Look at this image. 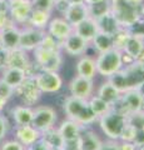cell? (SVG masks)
<instances>
[{"label": "cell", "instance_id": "obj_45", "mask_svg": "<svg viewBox=\"0 0 144 150\" xmlns=\"http://www.w3.org/2000/svg\"><path fill=\"white\" fill-rule=\"evenodd\" d=\"M63 149H64V150H80V149H79L78 139L64 142V144H63Z\"/></svg>", "mask_w": 144, "mask_h": 150}, {"label": "cell", "instance_id": "obj_49", "mask_svg": "<svg viewBox=\"0 0 144 150\" xmlns=\"http://www.w3.org/2000/svg\"><path fill=\"white\" fill-rule=\"evenodd\" d=\"M128 3H131L132 5H134V6H138V8H140V5L143 4V1L144 0H127Z\"/></svg>", "mask_w": 144, "mask_h": 150}, {"label": "cell", "instance_id": "obj_44", "mask_svg": "<svg viewBox=\"0 0 144 150\" xmlns=\"http://www.w3.org/2000/svg\"><path fill=\"white\" fill-rule=\"evenodd\" d=\"M133 143L135 144V146L144 145V129H137V133H135V137H134Z\"/></svg>", "mask_w": 144, "mask_h": 150}, {"label": "cell", "instance_id": "obj_14", "mask_svg": "<svg viewBox=\"0 0 144 150\" xmlns=\"http://www.w3.org/2000/svg\"><path fill=\"white\" fill-rule=\"evenodd\" d=\"M94 84L92 79L83 78V76H74L70 83H69V93L72 96L79 98V99H85L88 100L93 94Z\"/></svg>", "mask_w": 144, "mask_h": 150}, {"label": "cell", "instance_id": "obj_43", "mask_svg": "<svg viewBox=\"0 0 144 150\" xmlns=\"http://www.w3.org/2000/svg\"><path fill=\"white\" fill-rule=\"evenodd\" d=\"M25 150H49V148L43 143V140L39 139L34 144L29 145V146H25Z\"/></svg>", "mask_w": 144, "mask_h": 150}, {"label": "cell", "instance_id": "obj_8", "mask_svg": "<svg viewBox=\"0 0 144 150\" xmlns=\"http://www.w3.org/2000/svg\"><path fill=\"white\" fill-rule=\"evenodd\" d=\"M142 106H143V96L137 89H132V90H127L122 93L119 99L114 104H111V108H114V109L122 111L127 115L135 111H140Z\"/></svg>", "mask_w": 144, "mask_h": 150}, {"label": "cell", "instance_id": "obj_10", "mask_svg": "<svg viewBox=\"0 0 144 150\" xmlns=\"http://www.w3.org/2000/svg\"><path fill=\"white\" fill-rule=\"evenodd\" d=\"M34 79L43 94L58 93L63 86V80L57 71H36Z\"/></svg>", "mask_w": 144, "mask_h": 150}, {"label": "cell", "instance_id": "obj_54", "mask_svg": "<svg viewBox=\"0 0 144 150\" xmlns=\"http://www.w3.org/2000/svg\"><path fill=\"white\" fill-rule=\"evenodd\" d=\"M55 1H60V0H54V3H55Z\"/></svg>", "mask_w": 144, "mask_h": 150}, {"label": "cell", "instance_id": "obj_9", "mask_svg": "<svg viewBox=\"0 0 144 150\" xmlns=\"http://www.w3.org/2000/svg\"><path fill=\"white\" fill-rule=\"evenodd\" d=\"M57 119L58 116L54 108L49 105H40L33 108V119H31L30 125L41 133V131L53 128L54 124L57 123Z\"/></svg>", "mask_w": 144, "mask_h": 150}, {"label": "cell", "instance_id": "obj_15", "mask_svg": "<svg viewBox=\"0 0 144 150\" xmlns=\"http://www.w3.org/2000/svg\"><path fill=\"white\" fill-rule=\"evenodd\" d=\"M88 46H89V43L79 36L77 33H74V30L70 35H68L62 41V50H64L70 56L83 55L88 50Z\"/></svg>", "mask_w": 144, "mask_h": 150}, {"label": "cell", "instance_id": "obj_35", "mask_svg": "<svg viewBox=\"0 0 144 150\" xmlns=\"http://www.w3.org/2000/svg\"><path fill=\"white\" fill-rule=\"evenodd\" d=\"M33 4V9H38V10H44L53 13L54 10V0H31Z\"/></svg>", "mask_w": 144, "mask_h": 150}, {"label": "cell", "instance_id": "obj_47", "mask_svg": "<svg viewBox=\"0 0 144 150\" xmlns=\"http://www.w3.org/2000/svg\"><path fill=\"white\" fill-rule=\"evenodd\" d=\"M0 14H9L8 0H0Z\"/></svg>", "mask_w": 144, "mask_h": 150}, {"label": "cell", "instance_id": "obj_23", "mask_svg": "<svg viewBox=\"0 0 144 150\" xmlns=\"http://www.w3.org/2000/svg\"><path fill=\"white\" fill-rule=\"evenodd\" d=\"M73 30L80 38H83L85 41H88V43H90L93 40V38L95 36V34L99 31L98 25L95 23V19H93L90 16H88L87 19L79 23V24L73 26Z\"/></svg>", "mask_w": 144, "mask_h": 150}, {"label": "cell", "instance_id": "obj_4", "mask_svg": "<svg viewBox=\"0 0 144 150\" xmlns=\"http://www.w3.org/2000/svg\"><path fill=\"white\" fill-rule=\"evenodd\" d=\"M36 71H59L63 64L62 50H49L38 46L33 50Z\"/></svg>", "mask_w": 144, "mask_h": 150}, {"label": "cell", "instance_id": "obj_51", "mask_svg": "<svg viewBox=\"0 0 144 150\" xmlns=\"http://www.w3.org/2000/svg\"><path fill=\"white\" fill-rule=\"evenodd\" d=\"M100 1H104V0H84V3L87 4V5H92V4L100 3Z\"/></svg>", "mask_w": 144, "mask_h": 150}, {"label": "cell", "instance_id": "obj_40", "mask_svg": "<svg viewBox=\"0 0 144 150\" xmlns=\"http://www.w3.org/2000/svg\"><path fill=\"white\" fill-rule=\"evenodd\" d=\"M14 24H15V23L13 21V19L9 14H0V30L4 29V28H6V26L14 25Z\"/></svg>", "mask_w": 144, "mask_h": 150}, {"label": "cell", "instance_id": "obj_30", "mask_svg": "<svg viewBox=\"0 0 144 150\" xmlns=\"http://www.w3.org/2000/svg\"><path fill=\"white\" fill-rule=\"evenodd\" d=\"M90 43L98 53H104V51H108L114 48V38L105 34V33L98 31Z\"/></svg>", "mask_w": 144, "mask_h": 150}, {"label": "cell", "instance_id": "obj_50", "mask_svg": "<svg viewBox=\"0 0 144 150\" xmlns=\"http://www.w3.org/2000/svg\"><path fill=\"white\" fill-rule=\"evenodd\" d=\"M137 90H138L139 93H140V95L144 98V81H143L142 84H139L138 88H137Z\"/></svg>", "mask_w": 144, "mask_h": 150}, {"label": "cell", "instance_id": "obj_7", "mask_svg": "<svg viewBox=\"0 0 144 150\" xmlns=\"http://www.w3.org/2000/svg\"><path fill=\"white\" fill-rule=\"evenodd\" d=\"M41 94L43 93L40 91V89L36 85L34 75H28L24 79V81L18 88L14 89V95L19 98L24 105L31 108L35 104H38V101L41 98Z\"/></svg>", "mask_w": 144, "mask_h": 150}, {"label": "cell", "instance_id": "obj_41", "mask_svg": "<svg viewBox=\"0 0 144 150\" xmlns=\"http://www.w3.org/2000/svg\"><path fill=\"white\" fill-rule=\"evenodd\" d=\"M8 53L9 51L0 45V71L6 68V62H8Z\"/></svg>", "mask_w": 144, "mask_h": 150}, {"label": "cell", "instance_id": "obj_13", "mask_svg": "<svg viewBox=\"0 0 144 150\" xmlns=\"http://www.w3.org/2000/svg\"><path fill=\"white\" fill-rule=\"evenodd\" d=\"M6 67H13V68L23 69V70H25L28 75H34L36 73L34 63L30 60L29 55H28V51L23 50L20 48L10 50L8 53Z\"/></svg>", "mask_w": 144, "mask_h": 150}, {"label": "cell", "instance_id": "obj_38", "mask_svg": "<svg viewBox=\"0 0 144 150\" xmlns=\"http://www.w3.org/2000/svg\"><path fill=\"white\" fill-rule=\"evenodd\" d=\"M9 128H10V124H9L8 118L0 112V143L5 139L8 131H9Z\"/></svg>", "mask_w": 144, "mask_h": 150}, {"label": "cell", "instance_id": "obj_46", "mask_svg": "<svg viewBox=\"0 0 144 150\" xmlns=\"http://www.w3.org/2000/svg\"><path fill=\"white\" fill-rule=\"evenodd\" d=\"M119 144V150H137L135 144L132 142H122Z\"/></svg>", "mask_w": 144, "mask_h": 150}, {"label": "cell", "instance_id": "obj_11", "mask_svg": "<svg viewBox=\"0 0 144 150\" xmlns=\"http://www.w3.org/2000/svg\"><path fill=\"white\" fill-rule=\"evenodd\" d=\"M9 3V15L16 25H26L31 11L33 4L31 0H8Z\"/></svg>", "mask_w": 144, "mask_h": 150}, {"label": "cell", "instance_id": "obj_34", "mask_svg": "<svg viewBox=\"0 0 144 150\" xmlns=\"http://www.w3.org/2000/svg\"><path fill=\"white\" fill-rule=\"evenodd\" d=\"M128 30V33L133 36H137L139 39L144 40V19L139 18L138 20H135L132 25H129L128 28H125Z\"/></svg>", "mask_w": 144, "mask_h": 150}, {"label": "cell", "instance_id": "obj_32", "mask_svg": "<svg viewBox=\"0 0 144 150\" xmlns=\"http://www.w3.org/2000/svg\"><path fill=\"white\" fill-rule=\"evenodd\" d=\"M88 103H89V106H90L92 111L96 115V118H99V116L105 114V112L109 111L110 108H111V105L109 104V103H106L105 100H103L98 95L90 96L89 99H88Z\"/></svg>", "mask_w": 144, "mask_h": 150}, {"label": "cell", "instance_id": "obj_18", "mask_svg": "<svg viewBox=\"0 0 144 150\" xmlns=\"http://www.w3.org/2000/svg\"><path fill=\"white\" fill-rule=\"evenodd\" d=\"M40 137H41V133L38 129H35L34 126H31L30 124L16 125L15 130H14V139L18 140L24 146H29V145L34 144L35 142H38Z\"/></svg>", "mask_w": 144, "mask_h": 150}, {"label": "cell", "instance_id": "obj_33", "mask_svg": "<svg viewBox=\"0 0 144 150\" xmlns=\"http://www.w3.org/2000/svg\"><path fill=\"white\" fill-rule=\"evenodd\" d=\"M88 9H89V16L93 18V19H95V18H98L100 15H103V14L106 13L108 10H110L109 0H104V1L88 5Z\"/></svg>", "mask_w": 144, "mask_h": 150}, {"label": "cell", "instance_id": "obj_28", "mask_svg": "<svg viewBox=\"0 0 144 150\" xmlns=\"http://www.w3.org/2000/svg\"><path fill=\"white\" fill-rule=\"evenodd\" d=\"M77 74L79 76L88 78V79H92L93 80L96 74L95 60L92 59L90 56H83L77 63Z\"/></svg>", "mask_w": 144, "mask_h": 150}, {"label": "cell", "instance_id": "obj_19", "mask_svg": "<svg viewBox=\"0 0 144 150\" xmlns=\"http://www.w3.org/2000/svg\"><path fill=\"white\" fill-rule=\"evenodd\" d=\"M20 41V28L18 25H10L0 30V45L8 51L18 49Z\"/></svg>", "mask_w": 144, "mask_h": 150}, {"label": "cell", "instance_id": "obj_22", "mask_svg": "<svg viewBox=\"0 0 144 150\" xmlns=\"http://www.w3.org/2000/svg\"><path fill=\"white\" fill-rule=\"evenodd\" d=\"M78 144L80 150H99L103 142L93 130L83 128L78 137Z\"/></svg>", "mask_w": 144, "mask_h": 150}, {"label": "cell", "instance_id": "obj_2", "mask_svg": "<svg viewBox=\"0 0 144 150\" xmlns=\"http://www.w3.org/2000/svg\"><path fill=\"white\" fill-rule=\"evenodd\" d=\"M63 109L68 119L77 121L80 125H89L98 119L92 111L89 103L85 99H79L75 96H68L63 104Z\"/></svg>", "mask_w": 144, "mask_h": 150}, {"label": "cell", "instance_id": "obj_24", "mask_svg": "<svg viewBox=\"0 0 144 150\" xmlns=\"http://www.w3.org/2000/svg\"><path fill=\"white\" fill-rule=\"evenodd\" d=\"M28 76L25 70L19 69V68H13V67H6L4 70H1V80L6 83L9 86L15 89L24 81V79Z\"/></svg>", "mask_w": 144, "mask_h": 150}, {"label": "cell", "instance_id": "obj_20", "mask_svg": "<svg viewBox=\"0 0 144 150\" xmlns=\"http://www.w3.org/2000/svg\"><path fill=\"white\" fill-rule=\"evenodd\" d=\"M120 51H122L123 55L127 56L131 62L137 60L140 58L144 53V40L129 34L127 36V39H125L124 45Z\"/></svg>", "mask_w": 144, "mask_h": 150}, {"label": "cell", "instance_id": "obj_53", "mask_svg": "<svg viewBox=\"0 0 144 150\" xmlns=\"http://www.w3.org/2000/svg\"><path fill=\"white\" fill-rule=\"evenodd\" d=\"M69 3H84V0H68Z\"/></svg>", "mask_w": 144, "mask_h": 150}, {"label": "cell", "instance_id": "obj_48", "mask_svg": "<svg viewBox=\"0 0 144 150\" xmlns=\"http://www.w3.org/2000/svg\"><path fill=\"white\" fill-rule=\"evenodd\" d=\"M8 104V99H5V98L0 96V112H3V110L5 109V106Z\"/></svg>", "mask_w": 144, "mask_h": 150}, {"label": "cell", "instance_id": "obj_42", "mask_svg": "<svg viewBox=\"0 0 144 150\" xmlns=\"http://www.w3.org/2000/svg\"><path fill=\"white\" fill-rule=\"evenodd\" d=\"M99 150H119V144L115 140H108L101 144Z\"/></svg>", "mask_w": 144, "mask_h": 150}, {"label": "cell", "instance_id": "obj_27", "mask_svg": "<svg viewBox=\"0 0 144 150\" xmlns=\"http://www.w3.org/2000/svg\"><path fill=\"white\" fill-rule=\"evenodd\" d=\"M52 19V13L44 11V10H38V9H33L29 19H28L26 25L33 26L35 29H41L45 30L48 26V23Z\"/></svg>", "mask_w": 144, "mask_h": 150}, {"label": "cell", "instance_id": "obj_26", "mask_svg": "<svg viewBox=\"0 0 144 150\" xmlns=\"http://www.w3.org/2000/svg\"><path fill=\"white\" fill-rule=\"evenodd\" d=\"M82 129H83V125L78 124L77 121H74V120L68 119V120L62 121V124H60V126L58 128V131H59V134L62 135L64 142H68V140L78 139Z\"/></svg>", "mask_w": 144, "mask_h": 150}, {"label": "cell", "instance_id": "obj_39", "mask_svg": "<svg viewBox=\"0 0 144 150\" xmlns=\"http://www.w3.org/2000/svg\"><path fill=\"white\" fill-rule=\"evenodd\" d=\"M14 95V89L11 86H9L6 83H4L1 79H0V96L5 98V99H10Z\"/></svg>", "mask_w": 144, "mask_h": 150}, {"label": "cell", "instance_id": "obj_37", "mask_svg": "<svg viewBox=\"0 0 144 150\" xmlns=\"http://www.w3.org/2000/svg\"><path fill=\"white\" fill-rule=\"evenodd\" d=\"M135 133H137V129L134 128L133 125H131L129 123H127L125 128H124L123 131H122V135H120L119 140H122V142H132V143H133L134 137H135Z\"/></svg>", "mask_w": 144, "mask_h": 150}, {"label": "cell", "instance_id": "obj_6", "mask_svg": "<svg viewBox=\"0 0 144 150\" xmlns=\"http://www.w3.org/2000/svg\"><path fill=\"white\" fill-rule=\"evenodd\" d=\"M110 11L114 14L122 28H128L140 18L139 8L132 5L127 0H109Z\"/></svg>", "mask_w": 144, "mask_h": 150}, {"label": "cell", "instance_id": "obj_5", "mask_svg": "<svg viewBox=\"0 0 144 150\" xmlns=\"http://www.w3.org/2000/svg\"><path fill=\"white\" fill-rule=\"evenodd\" d=\"M124 65L123 53L118 49H110L104 53H99L98 58L95 60L96 74L104 78H109L113 74L119 71Z\"/></svg>", "mask_w": 144, "mask_h": 150}, {"label": "cell", "instance_id": "obj_52", "mask_svg": "<svg viewBox=\"0 0 144 150\" xmlns=\"http://www.w3.org/2000/svg\"><path fill=\"white\" fill-rule=\"evenodd\" d=\"M139 13H140V18L144 19V1H143V4L140 5V8H139Z\"/></svg>", "mask_w": 144, "mask_h": 150}, {"label": "cell", "instance_id": "obj_17", "mask_svg": "<svg viewBox=\"0 0 144 150\" xmlns=\"http://www.w3.org/2000/svg\"><path fill=\"white\" fill-rule=\"evenodd\" d=\"M88 16H89V9L85 3H69L67 10L63 14V18L72 26H75Z\"/></svg>", "mask_w": 144, "mask_h": 150}, {"label": "cell", "instance_id": "obj_31", "mask_svg": "<svg viewBox=\"0 0 144 150\" xmlns=\"http://www.w3.org/2000/svg\"><path fill=\"white\" fill-rule=\"evenodd\" d=\"M120 94L122 93H120L109 80H106V81H104L103 84H101L99 90H98V96L101 98L103 100H105L106 103H109L110 105L114 104V103L119 99Z\"/></svg>", "mask_w": 144, "mask_h": 150}, {"label": "cell", "instance_id": "obj_12", "mask_svg": "<svg viewBox=\"0 0 144 150\" xmlns=\"http://www.w3.org/2000/svg\"><path fill=\"white\" fill-rule=\"evenodd\" d=\"M46 34V30L35 29L33 26L25 25L23 29H20V41L19 48L25 51H33L35 48H38L41 43L44 35Z\"/></svg>", "mask_w": 144, "mask_h": 150}, {"label": "cell", "instance_id": "obj_3", "mask_svg": "<svg viewBox=\"0 0 144 150\" xmlns=\"http://www.w3.org/2000/svg\"><path fill=\"white\" fill-rule=\"evenodd\" d=\"M98 120L101 131L108 137L109 140H115V142L119 140L123 129L128 123L127 114L114 109V108H110V110L99 116Z\"/></svg>", "mask_w": 144, "mask_h": 150}, {"label": "cell", "instance_id": "obj_29", "mask_svg": "<svg viewBox=\"0 0 144 150\" xmlns=\"http://www.w3.org/2000/svg\"><path fill=\"white\" fill-rule=\"evenodd\" d=\"M40 139L43 140V143L49 148V150L59 149V148H62L63 144H64L62 135L59 134L58 129H55L54 126L48 129V130H45V131H41Z\"/></svg>", "mask_w": 144, "mask_h": 150}, {"label": "cell", "instance_id": "obj_36", "mask_svg": "<svg viewBox=\"0 0 144 150\" xmlns=\"http://www.w3.org/2000/svg\"><path fill=\"white\" fill-rule=\"evenodd\" d=\"M0 150H25V146L15 139L3 140L0 143Z\"/></svg>", "mask_w": 144, "mask_h": 150}, {"label": "cell", "instance_id": "obj_25", "mask_svg": "<svg viewBox=\"0 0 144 150\" xmlns=\"http://www.w3.org/2000/svg\"><path fill=\"white\" fill-rule=\"evenodd\" d=\"M10 116L16 125H28L33 119V108L26 105H15L10 109Z\"/></svg>", "mask_w": 144, "mask_h": 150}, {"label": "cell", "instance_id": "obj_21", "mask_svg": "<svg viewBox=\"0 0 144 150\" xmlns=\"http://www.w3.org/2000/svg\"><path fill=\"white\" fill-rule=\"evenodd\" d=\"M95 23L98 25V30L101 33H105L108 35L114 36L120 30V24L117 20V18L114 16V14L110 10L104 13L103 15L95 18Z\"/></svg>", "mask_w": 144, "mask_h": 150}, {"label": "cell", "instance_id": "obj_1", "mask_svg": "<svg viewBox=\"0 0 144 150\" xmlns=\"http://www.w3.org/2000/svg\"><path fill=\"white\" fill-rule=\"evenodd\" d=\"M108 80L120 93L137 89L139 84L144 81V53L139 59L133 60L108 78Z\"/></svg>", "mask_w": 144, "mask_h": 150}, {"label": "cell", "instance_id": "obj_16", "mask_svg": "<svg viewBox=\"0 0 144 150\" xmlns=\"http://www.w3.org/2000/svg\"><path fill=\"white\" fill-rule=\"evenodd\" d=\"M46 33L59 41H63L73 33V26L64 18H52L46 26Z\"/></svg>", "mask_w": 144, "mask_h": 150}]
</instances>
